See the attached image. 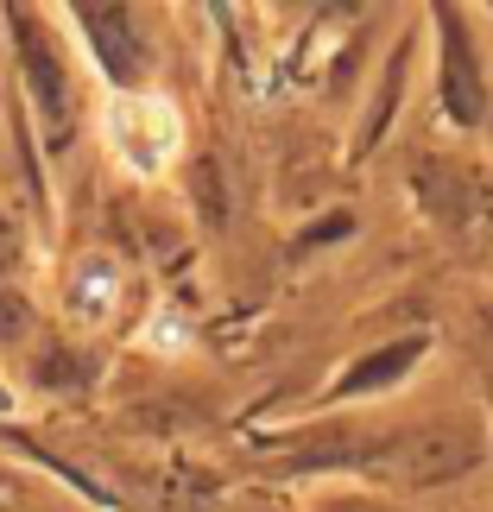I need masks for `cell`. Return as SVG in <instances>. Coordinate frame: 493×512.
<instances>
[{
	"label": "cell",
	"instance_id": "6da1fadb",
	"mask_svg": "<svg viewBox=\"0 0 493 512\" xmlns=\"http://www.w3.org/2000/svg\"><path fill=\"white\" fill-rule=\"evenodd\" d=\"M102 140L133 177H159L184 159V114L159 89H108Z\"/></svg>",
	"mask_w": 493,
	"mask_h": 512
},
{
	"label": "cell",
	"instance_id": "7a4b0ae2",
	"mask_svg": "<svg viewBox=\"0 0 493 512\" xmlns=\"http://www.w3.org/2000/svg\"><path fill=\"white\" fill-rule=\"evenodd\" d=\"M114 298H121V266L102 260V253L76 260V272H70V310H76V317L102 323L108 310H114Z\"/></svg>",
	"mask_w": 493,
	"mask_h": 512
},
{
	"label": "cell",
	"instance_id": "3957f363",
	"mask_svg": "<svg viewBox=\"0 0 493 512\" xmlns=\"http://www.w3.org/2000/svg\"><path fill=\"white\" fill-rule=\"evenodd\" d=\"M190 323H184V310H171V304H159L146 317V329H140V348H152V354H190Z\"/></svg>",
	"mask_w": 493,
	"mask_h": 512
}]
</instances>
